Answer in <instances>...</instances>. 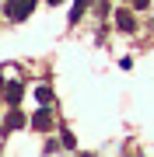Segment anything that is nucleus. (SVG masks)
I'll return each mask as SVG.
<instances>
[{"label":"nucleus","instance_id":"obj_3","mask_svg":"<svg viewBox=\"0 0 154 157\" xmlns=\"http://www.w3.org/2000/svg\"><path fill=\"white\" fill-rule=\"evenodd\" d=\"M32 129H39V133H49L53 129V112L49 108H39V112L32 115Z\"/></svg>","mask_w":154,"mask_h":157},{"label":"nucleus","instance_id":"obj_8","mask_svg":"<svg viewBox=\"0 0 154 157\" xmlns=\"http://www.w3.org/2000/svg\"><path fill=\"white\" fill-rule=\"evenodd\" d=\"M130 4L137 7V11H147V7H151V0H130Z\"/></svg>","mask_w":154,"mask_h":157},{"label":"nucleus","instance_id":"obj_6","mask_svg":"<svg viewBox=\"0 0 154 157\" xmlns=\"http://www.w3.org/2000/svg\"><path fill=\"white\" fill-rule=\"evenodd\" d=\"M88 4H91V0H74V7H70V25L81 21V14L88 11Z\"/></svg>","mask_w":154,"mask_h":157},{"label":"nucleus","instance_id":"obj_2","mask_svg":"<svg viewBox=\"0 0 154 157\" xmlns=\"http://www.w3.org/2000/svg\"><path fill=\"white\" fill-rule=\"evenodd\" d=\"M116 28L119 32H137V14H133L130 7H119V11H116Z\"/></svg>","mask_w":154,"mask_h":157},{"label":"nucleus","instance_id":"obj_4","mask_svg":"<svg viewBox=\"0 0 154 157\" xmlns=\"http://www.w3.org/2000/svg\"><path fill=\"white\" fill-rule=\"evenodd\" d=\"M0 94L7 98V105H18V101H21V94H25V87L18 84V80H11V84H0Z\"/></svg>","mask_w":154,"mask_h":157},{"label":"nucleus","instance_id":"obj_1","mask_svg":"<svg viewBox=\"0 0 154 157\" xmlns=\"http://www.w3.org/2000/svg\"><path fill=\"white\" fill-rule=\"evenodd\" d=\"M35 4H39V0H7V4H4V14L11 17V21H25V17L35 11Z\"/></svg>","mask_w":154,"mask_h":157},{"label":"nucleus","instance_id":"obj_9","mask_svg":"<svg viewBox=\"0 0 154 157\" xmlns=\"http://www.w3.org/2000/svg\"><path fill=\"white\" fill-rule=\"evenodd\" d=\"M46 4H49V7H60V4H63V0H46Z\"/></svg>","mask_w":154,"mask_h":157},{"label":"nucleus","instance_id":"obj_5","mask_svg":"<svg viewBox=\"0 0 154 157\" xmlns=\"http://www.w3.org/2000/svg\"><path fill=\"white\" fill-rule=\"evenodd\" d=\"M25 122H28V119H25L21 112H18V108H14V112L11 115H7V122H4V129H7V133H11V129H21Z\"/></svg>","mask_w":154,"mask_h":157},{"label":"nucleus","instance_id":"obj_7","mask_svg":"<svg viewBox=\"0 0 154 157\" xmlns=\"http://www.w3.org/2000/svg\"><path fill=\"white\" fill-rule=\"evenodd\" d=\"M35 94H39V101H42V105H49V98H53V91H49V87H39V91H35Z\"/></svg>","mask_w":154,"mask_h":157}]
</instances>
